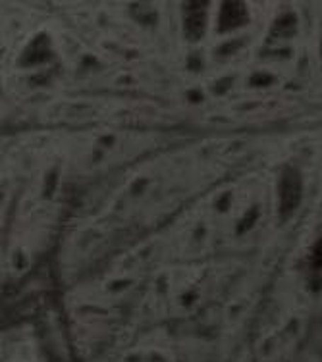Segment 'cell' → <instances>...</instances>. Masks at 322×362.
<instances>
[{
  "label": "cell",
  "instance_id": "6da1fadb",
  "mask_svg": "<svg viewBox=\"0 0 322 362\" xmlns=\"http://www.w3.org/2000/svg\"><path fill=\"white\" fill-rule=\"evenodd\" d=\"M205 10H207V6H205L203 2H190V4H185V29H188V35L191 39H197L203 33Z\"/></svg>",
  "mask_w": 322,
  "mask_h": 362
},
{
  "label": "cell",
  "instance_id": "7a4b0ae2",
  "mask_svg": "<svg viewBox=\"0 0 322 362\" xmlns=\"http://www.w3.org/2000/svg\"><path fill=\"white\" fill-rule=\"evenodd\" d=\"M280 201H282V210L289 212L294 209L297 201H299V177L294 172H287L282 180L280 187Z\"/></svg>",
  "mask_w": 322,
  "mask_h": 362
},
{
  "label": "cell",
  "instance_id": "3957f363",
  "mask_svg": "<svg viewBox=\"0 0 322 362\" xmlns=\"http://www.w3.org/2000/svg\"><path fill=\"white\" fill-rule=\"evenodd\" d=\"M241 21H246L243 4H226L224 12H222V28H236Z\"/></svg>",
  "mask_w": 322,
  "mask_h": 362
}]
</instances>
